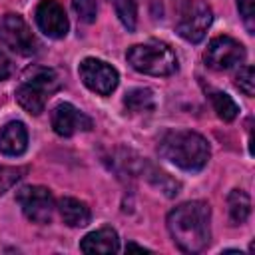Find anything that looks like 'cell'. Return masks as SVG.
Returning a JSON list of instances; mask_svg holds the SVG:
<instances>
[{
    "label": "cell",
    "mask_w": 255,
    "mask_h": 255,
    "mask_svg": "<svg viewBox=\"0 0 255 255\" xmlns=\"http://www.w3.org/2000/svg\"><path fill=\"white\" fill-rule=\"evenodd\" d=\"M167 231L185 253H199L211 241V207L205 201H185L167 213Z\"/></svg>",
    "instance_id": "1"
},
{
    "label": "cell",
    "mask_w": 255,
    "mask_h": 255,
    "mask_svg": "<svg viewBox=\"0 0 255 255\" xmlns=\"http://www.w3.org/2000/svg\"><path fill=\"white\" fill-rule=\"evenodd\" d=\"M157 151L163 159L171 161L173 165L185 171H199L207 165L211 149L203 135L189 131V129H175L167 131L159 143Z\"/></svg>",
    "instance_id": "2"
},
{
    "label": "cell",
    "mask_w": 255,
    "mask_h": 255,
    "mask_svg": "<svg viewBox=\"0 0 255 255\" xmlns=\"http://www.w3.org/2000/svg\"><path fill=\"white\" fill-rule=\"evenodd\" d=\"M126 58L135 72L147 76H171L177 70V58L173 50L159 40H149L131 46Z\"/></svg>",
    "instance_id": "3"
},
{
    "label": "cell",
    "mask_w": 255,
    "mask_h": 255,
    "mask_svg": "<svg viewBox=\"0 0 255 255\" xmlns=\"http://www.w3.org/2000/svg\"><path fill=\"white\" fill-rule=\"evenodd\" d=\"M173 12L175 32L191 44L201 42L213 22V12L203 0H173Z\"/></svg>",
    "instance_id": "4"
},
{
    "label": "cell",
    "mask_w": 255,
    "mask_h": 255,
    "mask_svg": "<svg viewBox=\"0 0 255 255\" xmlns=\"http://www.w3.org/2000/svg\"><path fill=\"white\" fill-rule=\"evenodd\" d=\"M0 42L20 56H32L38 52L36 36L32 34L24 18L18 14H6L0 20Z\"/></svg>",
    "instance_id": "5"
},
{
    "label": "cell",
    "mask_w": 255,
    "mask_h": 255,
    "mask_svg": "<svg viewBox=\"0 0 255 255\" xmlns=\"http://www.w3.org/2000/svg\"><path fill=\"white\" fill-rule=\"evenodd\" d=\"M16 201L22 207V213L34 223H50L54 215V197L48 187L26 185L18 189Z\"/></svg>",
    "instance_id": "6"
},
{
    "label": "cell",
    "mask_w": 255,
    "mask_h": 255,
    "mask_svg": "<svg viewBox=\"0 0 255 255\" xmlns=\"http://www.w3.org/2000/svg\"><path fill=\"white\" fill-rule=\"evenodd\" d=\"M78 72H80L84 86L100 96H110L118 88V82H120L118 70L98 58H84L80 62Z\"/></svg>",
    "instance_id": "7"
},
{
    "label": "cell",
    "mask_w": 255,
    "mask_h": 255,
    "mask_svg": "<svg viewBox=\"0 0 255 255\" xmlns=\"http://www.w3.org/2000/svg\"><path fill=\"white\" fill-rule=\"evenodd\" d=\"M203 60L213 70H231L245 60V48L231 36H217L207 44Z\"/></svg>",
    "instance_id": "8"
},
{
    "label": "cell",
    "mask_w": 255,
    "mask_h": 255,
    "mask_svg": "<svg viewBox=\"0 0 255 255\" xmlns=\"http://www.w3.org/2000/svg\"><path fill=\"white\" fill-rule=\"evenodd\" d=\"M36 24L48 38L54 40L64 38L70 30L66 10L58 0H42L36 6Z\"/></svg>",
    "instance_id": "9"
},
{
    "label": "cell",
    "mask_w": 255,
    "mask_h": 255,
    "mask_svg": "<svg viewBox=\"0 0 255 255\" xmlns=\"http://www.w3.org/2000/svg\"><path fill=\"white\" fill-rule=\"evenodd\" d=\"M92 126H94L92 118L68 102L58 104L52 110V128L62 137H70L76 131H88L92 129Z\"/></svg>",
    "instance_id": "10"
},
{
    "label": "cell",
    "mask_w": 255,
    "mask_h": 255,
    "mask_svg": "<svg viewBox=\"0 0 255 255\" xmlns=\"http://www.w3.org/2000/svg\"><path fill=\"white\" fill-rule=\"evenodd\" d=\"M28 147V129L22 122H8L0 128V153L4 155H22Z\"/></svg>",
    "instance_id": "11"
},
{
    "label": "cell",
    "mask_w": 255,
    "mask_h": 255,
    "mask_svg": "<svg viewBox=\"0 0 255 255\" xmlns=\"http://www.w3.org/2000/svg\"><path fill=\"white\" fill-rule=\"evenodd\" d=\"M120 249V239L116 229L102 227L98 231L88 233L80 241V251L84 253H116Z\"/></svg>",
    "instance_id": "12"
},
{
    "label": "cell",
    "mask_w": 255,
    "mask_h": 255,
    "mask_svg": "<svg viewBox=\"0 0 255 255\" xmlns=\"http://www.w3.org/2000/svg\"><path fill=\"white\" fill-rule=\"evenodd\" d=\"M22 82L32 86L34 90L50 96L52 92H56L60 88V78H58V72L52 70V68H46V66H30L24 70L22 74Z\"/></svg>",
    "instance_id": "13"
},
{
    "label": "cell",
    "mask_w": 255,
    "mask_h": 255,
    "mask_svg": "<svg viewBox=\"0 0 255 255\" xmlns=\"http://www.w3.org/2000/svg\"><path fill=\"white\" fill-rule=\"evenodd\" d=\"M58 209H60V215H62L64 223L70 225V227H84L92 219L90 207L84 201L76 199V197H62L58 201Z\"/></svg>",
    "instance_id": "14"
},
{
    "label": "cell",
    "mask_w": 255,
    "mask_h": 255,
    "mask_svg": "<svg viewBox=\"0 0 255 255\" xmlns=\"http://www.w3.org/2000/svg\"><path fill=\"white\" fill-rule=\"evenodd\" d=\"M141 171H143V177H145L151 185L159 187V191H163L167 197H173V195L179 193V181H175L173 177H169V173H165L163 169L155 167L153 163L143 161V163H141Z\"/></svg>",
    "instance_id": "15"
},
{
    "label": "cell",
    "mask_w": 255,
    "mask_h": 255,
    "mask_svg": "<svg viewBox=\"0 0 255 255\" xmlns=\"http://www.w3.org/2000/svg\"><path fill=\"white\" fill-rule=\"evenodd\" d=\"M16 102L20 104V108H24L28 114H32V116H40L42 112H44V108H46V94H42V92H38V90H34L32 86H28V84H20L18 88H16Z\"/></svg>",
    "instance_id": "16"
},
{
    "label": "cell",
    "mask_w": 255,
    "mask_h": 255,
    "mask_svg": "<svg viewBox=\"0 0 255 255\" xmlns=\"http://www.w3.org/2000/svg\"><path fill=\"white\" fill-rule=\"evenodd\" d=\"M227 211L233 225H241L251 215V199L243 189H233L227 195Z\"/></svg>",
    "instance_id": "17"
},
{
    "label": "cell",
    "mask_w": 255,
    "mask_h": 255,
    "mask_svg": "<svg viewBox=\"0 0 255 255\" xmlns=\"http://www.w3.org/2000/svg\"><path fill=\"white\" fill-rule=\"evenodd\" d=\"M124 106L126 110L133 112V114H141V112H151L155 106L153 100V92L147 88H133L126 94L124 98Z\"/></svg>",
    "instance_id": "18"
},
{
    "label": "cell",
    "mask_w": 255,
    "mask_h": 255,
    "mask_svg": "<svg viewBox=\"0 0 255 255\" xmlns=\"http://www.w3.org/2000/svg\"><path fill=\"white\" fill-rule=\"evenodd\" d=\"M211 106L215 110V114L223 120V122H233L239 114V106L233 102V98L225 92H211Z\"/></svg>",
    "instance_id": "19"
},
{
    "label": "cell",
    "mask_w": 255,
    "mask_h": 255,
    "mask_svg": "<svg viewBox=\"0 0 255 255\" xmlns=\"http://www.w3.org/2000/svg\"><path fill=\"white\" fill-rule=\"evenodd\" d=\"M110 2L114 4L116 16L124 24V28H128L129 32H133L135 30V24H137V8H135V2L133 0H110Z\"/></svg>",
    "instance_id": "20"
},
{
    "label": "cell",
    "mask_w": 255,
    "mask_h": 255,
    "mask_svg": "<svg viewBox=\"0 0 255 255\" xmlns=\"http://www.w3.org/2000/svg\"><path fill=\"white\" fill-rule=\"evenodd\" d=\"M72 8L78 14V18L86 24H92L98 16V4L96 0H72Z\"/></svg>",
    "instance_id": "21"
},
{
    "label": "cell",
    "mask_w": 255,
    "mask_h": 255,
    "mask_svg": "<svg viewBox=\"0 0 255 255\" xmlns=\"http://www.w3.org/2000/svg\"><path fill=\"white\" fill-rule=\"evenodd\" d=\"M235 86L245 94V96H253L255 94V72L251 66H243L237 76H235Z\"/></svg>",
    "instance_id": "22"
},
{
    "label": "cell",
    "mask_w": 255,
    "mask_h": 255,
    "mask_svg": "<svg viewBox=\"0 0 255 255\" xmlns=\"http://www.w3.org/2000/svg\"><path fill=\"white\" fill-rule=\"evenodd\" d=\"M237 8H239V14L249 30V34H253L255 26H253V18H255V0H237Z\"/></svg>",
    "instance_id": "23"
},
{
    "label": "cell",
    "mask_w": 255,
    "mask_h": 255,
    "mask_svg": "<svg viewBox=\"0 0 255 255\" xmlns=\"http://www.w3.org/2000/svg\"><path fill=\"white\" fill-rule=\"evenodd\" d=\"M20 173H22V169L0 165V195L20 179Z\"/></svg>",
    "instance_id": "24"
},
{
    "label": "cell",
    "mask_w": 255,
    "mask_h": 255,
    "mask_svg": "<svg viewBox=\"0 0 255 255\" xmlns=\"http://www.w3.org/2000/svg\"><path fill=\"white\" fill-rule=\"evenodd\" d=\"M10 74H12V62H10V58L0 50V82L6 80V78H10Z\"/></svg>",
    "instance_id": "25"
},
{
    "label": "cell",
    "mask_w": 255,
    "mask_h": 255,
    "mask_svg": "<svg viewBox=\"0 0 255 255\" xmlns=\"http://www.w3.org/2000/svg\"><path fill=\"white\" fill-rule=\"evenodd\" d=\"M126 251H149L147 247H141V245H135V243H128L126 245Z\"/></svg>",
    "instance_id": "26"
}]
</instances>
